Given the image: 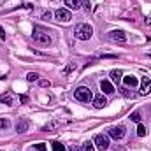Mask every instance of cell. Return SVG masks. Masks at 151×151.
I'll return each mask as SVG.
<instances>
[{"instance_id":"cell-15","label":"cell","mask_w":151,"mask_h":151,"mask_svg":"<svg viewBox=\"0 0 151 151\" xmlns=\"http://www.w3.org/2000/svg\"><path fill=\"white\" fill-rule=\"evenodd\" d=\"M76 69H77V63H76V62H69V63H67V65L62 69V74L67 76V74H70L72 70H76Z\"/></svg>"},{"instance_id":"cell-4","label":"cell","mask_w":151,"mask_h":151,"mask_svg":"<svg viewBox=\"0 0 151 151\" xmlns=\"http://www.w3.org/2000/svg\"><path fill=\"white\" fill-rule=\"evenodd\" d=\"M93 144L99 148V151H107L109 150V135H104V134H99V135H95V139H93Z\"/></svg>"},{"instance_id":"cell-6","label":"cell","mask_w":151,"mask_h":151,"mask_svg":"<svg viewBox=\"0 0 151 151\" xmlns=\"http://www.w3.org/2000/svg\"><path fill=\"white\" fill-rule=\"evenodd\" d=\"M125 134H127V128L123 125H116L113 128H109V137H113L116 141H121L125 137Z\"/></svg>"},{"instance_id":"cell-1","label":"cell","mask_w":151,"mask_h":151,"mask_svg":"<svg viewBox=\"0 0 151 151\" xmlns=\"http://www.w3.org/2000/svg\"><path fill=\"white\" fill-rule=\"evenodd\" d=\"M32 39H34V42H37L39 46H44V47L51 46V42H53L51 35H49L46 30L39 28V27H34V34H32Z\"/></svg>"},{"instance_id":"cell-31","label":"cell","mask_w":151,"mask_h":151,"mask_svg":"<svg viewBox=\"0 0 151 151\" xmlns=\"http://www.w3.org/2000/svg\"><path fill=\"white\" fill-rule=\"evenodd\" d=\"M0 37H2V39L5 37V34H4V30H2V28H0Z\"/></svg>"},{"instance_id":"cell-17","label":"cell","mask_w":151,"mask_h":151,"mask_svg":"<svg viewBox=\"0 0 151 151\" xmlns=\"http://www.w3.org/2000/svg\"><path fill=\"white\" fill-rule=\"evenodd\" d=\"M121 76H123L121 70H113V72H111V81H113V83H119V81L123 79Z\"/></svg>"},{"instance_id":"cell-26","label":"cell","mask_w":151,"mask_h":151,"mask_svg":"<svg viewBox=\"0 0 151 151\" xmlns=\"http://www.w3.org/2000/svg\"><path fill=\"white\" fill-rule=\"evenodd\" d=\"M34 148H35V150H37V151H46V150H47V148H46V144H44V142H39V144H35V146H34Z\"/></svg>"},{"instance_id":"cell-22","label":"cell","mask_w":151,"mask_h":151,"mask_svg":"<svg viewBox=\"0 0 151 151\" xmlns=\"http://www.w3.org/2000/svg\"><path fill=\"white\" fill-rule=\"evenodd\" d=\"M27 81H30V83L39 81V74L37 72H28V74H27Z\"/></svg>"},{"instance_id":"cell-30","label":"cell","mask_w":151,"mask_h":151,"mask_svg":"<svg viewBox=\"0 0 151 151\" xmlns=\"http://www.w3.org/2000/svg\"><path fill=\"white\" fill-rule=\"evenodd\" d=\"M99 58H102V60H104V58H116V55H100Z\"/></svg>"},{"instance_id":"cell-3","label":"cell","mask_w":151,"mask_h":151,"mask_svg":"<svg viewBox=\"0 0 151 151\" xmlns=\"http://www.w3.org/2000/svg\"><path fill=\"white\" fill-rule=\"evenodd\" d=\"M74 99L77 100V102L88 104L90 100H93V93H91L90 88H86V86H79V88H76L74 90Z\"/></svg>"},{"instance_id":"cell-9","label":"cell","mask_w":151,"mask_h":151,"mask_svg":"<svg viewBox=\"0 0 151 151\" xmlns=\"http://www.w3.org/2000/svg\"><path fill=\"white\" fill-rule=\"evenodd\" d=\"M100 90H102L104 95H113L114 93L113 81H109V79H102V81H100Z\"/></svg>"},{"instance_id":"cell-29","label":"cell","mask_w":151,"mask_h":151,"mask_svg":"<svg viewBox=\"0 0 151 151\" xmlns=\"http://www.w3.org/2000/svg\"><path fill=\"white\" fill-rule=\"evenodd\" d=\"M42 19H51V12H49V11H46V12L42 14Z\"/></svg>"},{"instance_id":"cell-25","label":"cell","mask_w":151,"mask_h":151,"mask_svg":"<svg viewBox=\"0 0 151 151\" xmlns=\"http://www.w3.org/2000/svg\"><path fill=\"white\" fill-rule=\"evenodd\" d=\"M84 9H86V12H90V11L93 9V5H91V0H84Z\"/></svg>"},{"instance_id":"cell-19","label":"cell","mask_w":151,"mask_h":151,"mask_svg":"<svg viewBox=\"0 0 151 151\" xmlns=\"http://www.w3.org/2000/svg\"><path fill=\"white\" fill-rule=\"evenodd\" d=\"M146 134H148V128H146L142 123H139V127H137V135H139V137H144Z\"/></svg>"},{"instance_id":"cell-28","label":"cell","mask_w":151,"mask_h":151,"mask_svg":"<svg viewBox=\"0 0 151 151\" xmlns=\"http://www.w3.org/2000/svg\"><path fill=\"white\" fill-rule=\"evenodd\" d=\"M121 93H123L125 97H134V93H130V91H128V88H123V90H121Z\"/></svg>"},{"instance_id":"cell-18","label":"cell","mask_w":151,"mask_h":151,"mask_svg":"<svg viewBox=\"0 0 151 151\" xmlns=\"http://www.w3.org/2000/svg\"><path fill=\"white\" fill-rule=\"evenodd\" d=\"M81 151H95V144L91 141H86L83 146H81Z\"/></svg>"},{"instance_id":"cell-14","label":"cell","mask_w":151,"mask_h":151,"mask_svg":"<svg viewBox=\"0 0 151 151\" xmlns=\"http://www.w3.org/2000/svg\"><path fill=\"white\" fill-rule=\"evenodd\" d=\"M63 4H65L67 9H70V11H77V9L83 7V2H81V0H65Z\"/></svg>"},{"instance_id":"cell-8","label":"cell","mask_w":151,"mask_h":151,"mask_svg":"<svg viewBox=\"0 0 151 151\" xmlns=\"http://www.w3.org/2000/svg\"><path fill=\"white\" fill-rule=\"evenodd\" d=\"M109 39L114 40V42L123 44V42H127V34H125L123 30H111V32H109Z\"/></svg>"},{"instance_id":"cell-20","label":"cell","mask_w":151,"mask_h":151,"mask_svg":"<svg viewBox=\"0 0 151 151\" xmlns=\"http://www.w3.org/2000/svg\"><path fill=\"white\" fill-rule=\"evenodd\" d=\"M11 127V121L7 118H0V130H7Z\"/></svg>"},{"instance_id":"cell-27","label":"cell","mask_w":151,"mask_h":151,"mask_svg":"<svg viewBox=\"0 0 151 151\" xmlns=\"http://www.w3.org/2000/svg\"><path fill=\"white\" fill-rule=\"evenodd\" d=\"M28 100H30V99H28L27 95H19V102H21V104H28Z\"/></svg>"},{"instance_id":"cell-21","label":"cell","mask_w":151,"mask_h":151,"mask_svg":"<svg viewBox=\"0 0 151 151\" xmlns=\"http://www.w3.org/2000/svg\"><path fill=\"white\" fill-rule=\"evenodd\" d=\"M51 146H53V151H65V146L62 142H58V141H55Z\"/></svg>"},{"instance_id":"cell-2","label":"cell","mask_w":151,"mask_h":151,"mask_svg":"<svg viewBox=\"0 0 151 151\" xmlns=\"http://www.w3.org/2000/svg\"><path fill=\"white\" fill-rule=\"evenodd\" d=\"M74 35L79 39V40H90L91 35H93V28H91V25H88V23H79L74 28Z\"/></svg>"},{"instance_id":"cell-24","label":"cell","mask_w":151,"mask_h":151,"mask_svg":"<svg viewBox=\"0 0 151 151\" xmlns=\"http://www.w3.org/2000/svg\"><path fill=\"white\" fill-rule=\"evenodd\" d=\"M130 119H132V121H135V123H141V113H137V111H135V113H132V114H130Z\"/></svg>"},{"instance_id":"cell-13","label":"cell","mask_w":151,"mask_h":151,"mask_svg":"<svg viewBox=\"0 0 151 151\" xmlns=\"http://www.w3.org/2000/svg\"><path fill=\"white\" fill-rule=\"evenodd\" d=\"M60 127H62V121H60V119H51V121L44 127V130H46V132H53V130H58Z\"/></svg>"},{"instance_id":"cell-12","label":"cell","mask_w":151,"mask_h":151,"mask_svg":"<svg viewBox=\"0 0 151 151\" xmlns=\"http://www.w3.org/2000/svg\"><path fill=\"white\" fill-rule=\"evenodd\" d=\"M123 83H125L127 88H135V86L139 84V79H137L135 76H125V77H123Z\"/></svg>"},{"instance_id":"cell-23","label":"cell","mask_w":151,"mask_h":151,"mask_svg":"<svg viewBox=\"0 0 151 151\" xmlns=\"http://www.w3.org/2000/svg\"><path fill=\"white\" fill-rule=\"evenodd\" d=\"M39 86L40 88H49L51 86V81L49 79H39Z\"/></svg>"},{"instance_id":"cell-16","label":"cell","mask_w":151,"mask_h":151,"mask_svg":"<svg viewBox=\"0 0 151 151\" xmlns=\"http://www.w3.org/2000/svg\"><path fill=\"white\" fill-rule=\"evenodd\" d=\"M0 102H2V104H5V106H14V97H12V93L4 95V97L0 99Z\"/></svg>"},{"instance_id":"cell-11","label":"cell","mask_w":151,"mask_h":151,"mask_svg":"<svg viewBox=\"0 0 151 151\" xmlns=\"http://www.w3.org/2000/svg\"><path fill=\"white\" fill-rule=\"evenodd\" d=\"M28 128H30V121L28 119H19L18 125H16V132L18 134H25V132H28Z\"/></svg>"},{"instance_id":"cell-10","label":"cell","mask_w":151,"mask_h":151,"mask_svg":"<svg viewBox=\"0 0 151 151\" xmlns=\"http://www.w3.org/2000/svg\"><path fill=\"white\" fill-rule=\"evenodd\" d=\"M93 107L95 109H104L106 106H107V99H106V95L102 93V95H97V97H93Z\"/></svg>"},{"instance_id":"cell-7","label":"cell","mask_w":151,"mask_h":151,"mask_svg":"<svg viewBox=\"0 0 151 151\" xmlns=\"http://www.w3.org/2000/svg\"><path fill=\"white\" fill-rule=\"evenodd\" d=\"M139 93L141 95H150L151 93V77H148V76L142 77V81L139 84Z\"/></svg>"},{"instance_id":"cell-5","label":"cell","mask_w":151,"mask_h":151,"mask_svg":"<svg viewBox=\"0 0 151 151\" xmlns=\"http://www.w3.org/2000/svg\"><path fill=\"white\" fill-rule=\"evenodd\" d=\"M55 18H56V21H60V23H69V21L72 19V14H70L69 9H56V11H55Z\"/></svg>"}]
</instances>
